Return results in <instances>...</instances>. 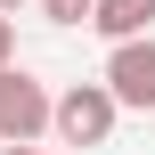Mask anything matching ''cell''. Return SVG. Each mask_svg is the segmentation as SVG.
<instances>
[{
    "label": "cell",
    "instance_id": "1",
    "mask_svg": "<svg viewBox=\"0 0 155 155\" xmlns=\"http://www.w3.org/2000/svg\"><path fill=\"white\" fill-rule=\"evenodd\" d=\"M114 123H123V106H114V90H106V82H74V90H57V98H49V131H57L65 147H106V139H114Z\"/></svg>",
    "mask_w": 155,
    "mask_h": 155
},
{
    "label": "cell",
    "instance_id": "2",
    "mask_svg": "<svg viewBox=\"0 0 155 155\" xmlns=\"http://www.w3.org/2000/svg\"><path fill=\"white\" fill-rule=\"evenodd\" d=\"M123 114H155V33H131V41H106V74Z\"/></svg>",
    "mask_w": 155,
    "mask_h": 155
},
{
    "label": "cell",
    "instance_id": "3",
    "mask_svg": "<svg viewBox=\"0 0 155 155\" xmlns=\"http://www.w3.org/2000/svg\"><path fill=\"white\" fill-rule=\"evenodd\" d=\"M49 131V82H33L25 65H0V147L41 139Z\"/></svg>",
    "mask_w": 155,
    "mask_h": 155
},
{
    "label": "cell",
    "instance_id": "4",
    "mask_svg": "<svg viewBox=\"0 0 155 155\" xmlns=\"http://www.w3.org/2000/svg\"><path fill=\"white\" fill-rule=\"evenodd\" d=\"M90 33H98V41L155 33V0H90Z\"/></svg>",
    "mask_w": 155,
    "mask_h": 155
},
{
    "label": "cell",
    "instance_id": "5",
    "mask_svg": "<svg viewBox=\"0 0 155 155\" xmlns=\"http://www.w3.org/2000/svg\"><path fill=\"white\" fill-rule=\"evenodd\" d=\"M49 25H90V0H33Z\"/></svg>",
    "mask_w": 155,
    "mask_h": 155
},
{
    "label": "cell",
    "instance_id": "6",
    "mask_svg": "<svg viewBox=\"0 0 155 155\" xmlns=\"http://www.w3.org/2000/svg\"><path fill=\"white\" fill-rule=\"evenodd\" d=\"M0 65H16V16H0Z\"/></svg>",
    "mask_w": 155,
    "mask_h": 155
},
{
    "label": "cell",
    "instance_id": "7",
    "mask_svg": "<svg viewBox=\"0 0 155 155\" xmlns=\"http://www.w3.org/2000/svg\"><path fill=\"white\" fill-rule=\"evenodd\" d=\"M0 155H49V147H41V139H16V147H0Z\"/></svg>",
    "mask_w": 155,
    "mask_h": 155
},
{
    "label": "cell",
    "instance_id": "8",
    "mask_svg": "<svg viewBox=\"0 0 155 155\" xmlns=\"http://www.w3.org/2000/svg\"><path fill=\"white\" fill-rule=\"evenodd\" d=\"M16 8H25V0H0V16H16Z\"/></svg>",
    "mask_w": 155,
    "mask_h": 155
}]
</instances>
